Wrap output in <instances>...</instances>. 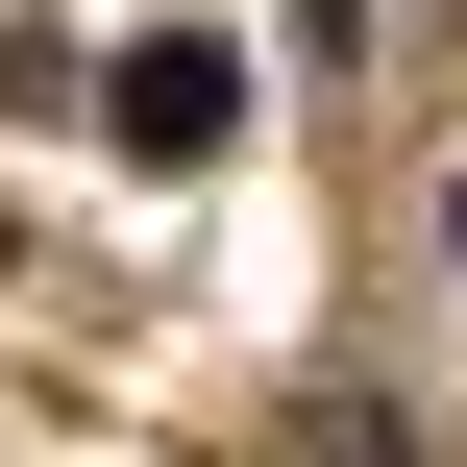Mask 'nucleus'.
<instances>
[{"label":"nucleus","instance_id":"nucleus-1","mask_svg":"<svg viewBox=\"0 0 467 467\" xmlns=\"http://www.w3.org/2000/svg\"><path fill=\"white\" fill-rule=\"evenodd\" d=\"M99 123H123V148H148V172H197V148H222V123H246V49H197V25H148V49H123V74H99Z\"/></svg>","mask_w":467,"mask_h":467},{"label":"nucleus","instance_id":"nucleus-2","mask_svg":"<svg viewBox=\"0 0 467 467\" xmlns=\"http://www.w3.org/2000/svg\"><path fill=\"white\" fill-rule=\"evenodd\" d=\"M443 246H467V197H443Z\"/></svg>","mask_w":467,"mask_h":467}]
</instances>
